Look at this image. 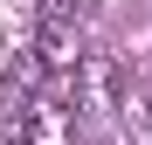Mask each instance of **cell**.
<instances>
[{"mask_svg":"<svg viewBox=\"0 0 152 145\" xmlns=\"http://www.w3.org/2000/svg\"><path fill=\"white\" fill-rule=\"evenodd\" d=\"M21 138L28 145H69V104H48L42 97V104L28 111V125H21Z\"/></svg>","mask_w":152,"mask_h":145,"instance_id":"6da1fadb","label":"cell"},{"mask_svg":"<svg viewBox=\"0 0 152 145\" xmlns=\"http://www.w3.org/2000/svg\"><path fill=\"white\" fill-rule=\"evenodd\" d=\"M138 125H145V131H152V90H145V97H138Z\"/></svg>","mask_w":152,"mask_h":145,"instance_id":"7a4b0ae2","label":"cell"},{"mask_svg":"<svg viewBox=\"0 0 152 145\" xmlns=\"http://www.w3.org/2000/svg\"><path fill=\"white\" fill-rule=\"evenodd\" d=\"M0 145H28V138H21V131H0Z\"/></svg>","mask_w":152,"mask_h":145,"instance_id":"3957f363","label":"cell"}]
</instances>
